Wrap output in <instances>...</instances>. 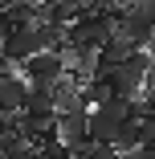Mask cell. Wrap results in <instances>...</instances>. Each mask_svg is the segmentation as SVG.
Wrapping results in <instances>:
<instances>
[{
    "mask_svg": "<svg viewBox=\"0 0 155 159\" xmlns=\"http://www.w3.org/2000/svg\"><path fill=\"white\" fill-rule=\"evenodd\" d=\"M131 118H135V102H127V98H110V102H102V106L90 110V135H94L98 147H114L122 122H131Z\"/></svg>",
    "mask_w": 155,
    "mask_h": 159,
    "instance_id": "6da1fadb",
    "label": "cell"
},
{
    "mask_svg": "<svg viewBox=\"0 0 155 159\" xmlns=\"http://www.w3.org/2000/svg\"><path fill=\"white\" fill-rule=\"evenodd\" d=\"M147 82H151V53H131V57L114 70V78H110V94H114V98L135 102V98H143Z\"/></svg>",
    "mask_w": 155,
    "mask_h": 159,
    "instance_id": "7a4b0ae2",
    "label": "cell"
},
{
    "mask_svg": "<svg viewBox=\"0 0 155 159\" xmlns=\"http://www.w3.org/2000/svg\"><path fill=\"white\" fill-rule=\"evenodd\" d=\"M114 37H118V25H114V20H106L98 8H90V12L70 29L66 45H70V49H94V53H98V49H106Z\"/></svg>",
    "mask_w": 155,
    "mask_h": 159,
    "instance_id": "3957f363",
    "label": "cell"
},
{
    "mask_svg": "<svg viewBox=\"0 0 155 159\" xmlns=\"http://www.w3.org/2000/svg\"><path fill=\"white\" fill-rule=\"evenodd\" d=\"M21 74L29 78V86H57L66 78V53H37L21 66Z\"/></svg>",
    "mask_w": 155,
    "mask_h": 159,
    "instance_id": "277c9868",
    "label": "cell"
},
{
    "mask_svg": "<svg viewBox=\"0 0 155 159\" xmlns=\"http://www.w3.org/2000/svg\"><path fill=\"white\" fill-rule=\"evenodd\" d=\"M57 139L70 155L82 147H94V135H90V110L82 114H57Z\"/></svg>",
    "mask_w": 155,
    "mask_h": 159,
    "instance_id": "5b68a950",
    "label": "cell"
},
{
    "mask_svg": "<svg viewBox=\"0 0 155 159\" xmlns=\"http://www.w3.org/2000/svg\"><path fill=\"white\" fill-rule=\"evenodd\" d=\"M29 90H33V86H29L21 74L4 78V82H0V114H4V118H21L25 102H29Z\"/></svg>",
    "mask_w": 155,
    "mask_h": 159,
    "instance_id": "8992f818",
    "label": "cell"
},
{
    "mask_svg": "<svg viewBox=\"0 0 155 159\" xmlns=\"http://www.w3.org/2000/svg\"><path fill=\"white\" fill-rule=\"evenodd\" d=\"M25 118L29 122H57V98H53L49 86H33V90H29Z\"/></svg>",
    "mask_w": 155,
    "mask_h": 159,
    "instance_id": "52a82bcc",
    "label": "cell"
},
{
    "mask_svg": "<svg viewBox=\"0 0 155 159\" xmlns=\"http://www.w3.org/2000/svg\"><path fill=\"white\" fill-rule=\"evenodd\" d=\"M114 147H118V155H127V151H143V122H139V118L122 122V131H118Z\"/></svg>",
    "mask_w": 155,
    "mask_h": 159,
    "instance_id": "ba28073f",
    "label": "cell"
},
{
    "mask_svg": "<svg viewBox=\"0 0 155 159\" xmlns=\"http://www.w3.org/2000/svg\"><path fill=\"white\" fill-rule=\"evenodd\" d=\"M131 16L155 29V0H139V4H131Z\"/></svg>",
    "mask_w": 155,
    "mask_h": 159,
    "instance_id": "9c48e42d",
    "label": "cell"
},
{
    "mask_svg": "<svg viewBox=\"0 0 155 159\" xmlns=\"http://www.w3.org/2000/svg\"><path fill=\"white\" fill-rule=\"evenodd\" d=\"M90 159H122V155H118V147H98L94 143V155H90Z\"/></svg>",
    "mask_w": 155,
    "mask_h": 159,
    "instance_id": "30bf717a",
    "label": "cell"
},
{
    "mask_svg": "<svg viewBox=\"0 0 155 159\" xmlns=\"http://www.w3.org/2000/svg\"><path fill=\"white\" fill-rule=\"evenodd\" d=\"M147 90H155V61H151V82H147Z\"/></svg>",
    "mask_w": 155,
    "mask_h": 159,
    "instance_id": "8fae6325",
    "label": "cell"
},
{
    "mask_svg": "<svg viewBox=\"0 0 155 159\" xmlns=\"http://www.w3.org/2000/svg\"><path fill=\"white\" fill-rule=\"evenodd\" d=\"M0 82H4V78H0Z\"/></svg>",
    "mask_w": 155,
    "mask_h": 159,
    "instance_id": "7c38bea8",
    "label": "cell"
},
{
    "mask_svg": "<svg viewBox=\"0 0 155 159\" xmlns=\"http://www.w3.org/2000/svg\"><path fill=\"white\" fill-rule=\"evenodd\" d=\"M151 118H155V114H151Z\"/></svg>",
    "mask_w": 155,
    "mask_h": 159,
    "instance_id": "4fadbf2b",
    "label": "cell"
}]
</instances>
